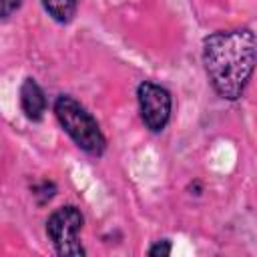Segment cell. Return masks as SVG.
<instances>
[{
  "label": "cell",
  "instance_id": "cell-1",
  "mask_svg": "<svg viewBox=\"0 0 257 257\" xmlns=\"http://www.w3.org/2000/svg\"><path fill=\"white\" fill-rule=\"evenodd\" d=\"M201 58L213 90L239 100L255 68V34L251 28L217 30L203 40Z\"/></svg>",
  "mask_w": 257,
  "mask_h": 257
},
{
  "label": "cell",
  "instance_id": "cell-2",
  "mask_svg": "<svg viewBox=\"0 0 257 257\" xmlns=\"http://www.w3.org/2000/svg\"><path fill=\"white\" fill-rule=\"evenodd\" d=\"M54 116L62 131L72 139V143L90 157H102L106 149V139L100 131L96 118L70 94H58L54 100Z\"/></svg>",
  "mask_w": 257,
  "mask_h": 257
},
{
  "label": "cell",
  "instance_id": "cell-3",
  "mask_svg": "<svg viewBox=\"0 0 257 257\" xmlns=\"http://www.w3.org/2000/svg\"><path fill=\"white\" fill-rule=\"evenodd\" d=\"M84 217L76 205H62L54 209L46 219V235L58 255L66 257H82L86 255L84 245L78 235L82 231Z\"/></svg>",
  "mask_w": 257,
  "mask_h": 257
},
{
  "label": "cell",
  "instance_id": "cell-4",
  "mask_svg": "<svg viewBox=\"0 0 257 257\" xmlns=\"http://www.w3.org/2000/svg\"><path fill=\"white\" fill-rule=\"evenodd\" d=\"M137 102L141 118L151 133H161L169 124L173 112V96L165 86L153 80H143L137 86Z\"/></svg>",
  "mask_w": 257,
  "mask_h": 257
},
{
  "label": "cell",
  "instance_id": "cell-5",
  "mask_svg": "<svg viewBox=\"0 0 257 257\" xmlns=\"http://www.w3.org/2000/svg\"><path fill=\"white\" fill-rule=\"evenodd\" d=\"M46 94L42 90V86L32 78L26 76L20 84V108L24 112V116L32 122L42 120L44 112H46Z\"/></svg>",
  "mask_w": 257,
  "mask_h": 257
},
{
  "label": "cell",
  "instance_id": "cell-6",
  "mask_svg": "<svg viewBox=\"0 0 257 257\" xmlns=\"http://www.w3.org/2000/svg\"><path fill=\"white\" fill-rule=\"evenodd\" d=\"M42 8L54 22L68 24L76 14L78 0H42Z\"/></svg>",
  "mask_w": 257,
  "mask_h": 257
},
{
  "label": "cell",
  "instance_id": "cell-7",
  "mask_svg": "<svg viewBox=\"0 0 257 257\" xmlns=\"http://www.w3.org/2000/svg\"><path fill=\"white\" fill-rule=\"evenodd\" d=\"M54 193H56V185L52 181H42V183H38V185L32 187V197H36V203L38 205L48 203L54 197Z\"/></svg>",
  "mask_w": 257,
  "mask_h": 257
},
{
  "label": "cell",
  "instance_id": "cell-8",
  "mask_svg": "<svg viewBox=\"0 0 257 257\" xmlns=\"http://www.w3.org/2000/svg\"><path fill=\"white\" fill-rule=\"evenodd\" d=\"M171 251H173V247H171L169 239H159L149 247V255L151 257H165V255H171Z\"/></svg>",
  "mask_w": 257,
  "mask_h": 257
},
{
  "label": "cell",
  "instance_id": "cell-9",
  "mask_svg": "<svg viewBox=\"0 0 257 257\" xmlns=\"http://www.w3.org/2000/svg\"><path fill=\"white\" fill-rule=\"evenodd\" d=\"M24 0H0V18L12 16L16 10H20Z\"/></svg>",
  "mask_w": 257,
  "mask_h": 257
}]
</instances>
